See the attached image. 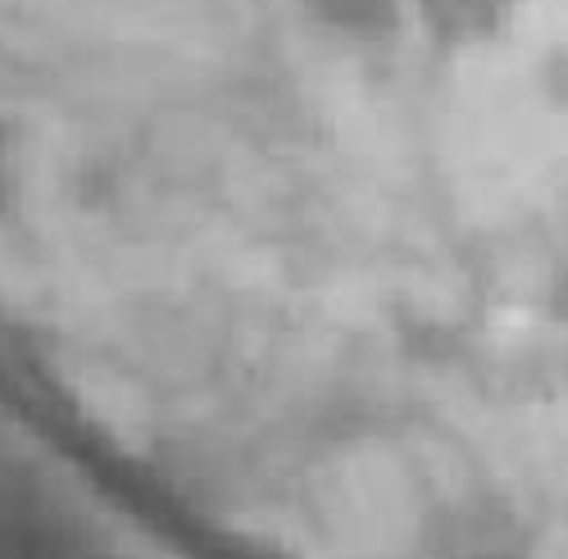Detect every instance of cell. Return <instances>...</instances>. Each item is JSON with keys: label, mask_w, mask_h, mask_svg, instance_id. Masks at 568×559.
Returning <instances> with one entry per match:
<instances>
[{"label": "cell", "mask_w": 568, "mask_h": 559, "mask_svg": "<svg viewBox=\"0 0 568 559\" xmlns=\"http://www.w3.org/2000/svg\"><path fill=\"white\" fill-rule=\"evenodd\" d=\"M555 314H559V323L568 328V260H564V273H559V283H555Z\"/></svg>", "instance_id": "cell-3"}, {"label": "cell", "mask_w": 568, "mask_h": 559, "mask_svg": "<svg viewBox=\"0 0 568 559\" xmlns=\"http://www.w3.org/2000/svg\"><path fill=\"white\" fill-rule=\"evenodd\" d=\"M414 10L446 41H487L509 23L518 0H414Z\"/></svg>", "instance_id": "cell-1"}, {"label": "cell", "mask_w": 568, "mask_h": 559, "mask_svg": "<svg viewBox=\"0 0 568 559\" xmlns=\"http://www.w3.org/2000/svg\"><path fill=\"white\" fill-rule=\"evenodd\" d=\"M310 10L351 37H383L396 28L400 0H310Z\"/></svg>", "instance_id": "cell-2"}]
</instances>
